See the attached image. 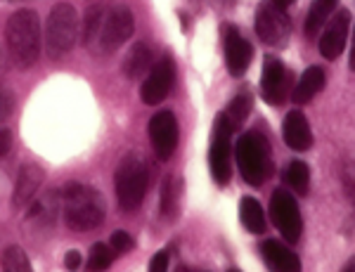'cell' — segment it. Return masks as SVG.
<instances>
[{"label":"cell","mask_w":355,"mask_h":272,"mask_svg":"<svg viewBox=\"0 0 355 272\" xmlns=\"http://www.w3.org/2000/svg\"><path fill=\"white\" fill-rule=\"evenodd\" d=\"M62 213L67 228L76 232H88L102 225L107 215V201L95 187L83 183H67L60 194Z\"/></svg>","instance_id":"6da1fadb"},{"label":"cell","mask_w":355,"mask_h":272,"mask_svg":"<svg viewBox=\"0 0 355 272\" xmlns=\"http://www.w3.org/2000/svg\"><path fill=\"white\" fill-rule=\"evenodd\" d=\"M5 43L15 66L28 69L38 62L41 55V21L33 10H19L8 19L5 26Z\"/></svg>","instance_id":"7a4b0ae2"},{"label":"cell","mask_w":355,"mask_h":272,"mask_svg":"<svg viewBox=\"0 0 355 272\" xmlns=\"http://www.w3.org/2000/svg\"><path fill=\"white\" fill-rule=\"evenodd\" d=\"M234 158L239 173L249 185L259 187L270 178V143L261 133H244L234 145Z\"/></svg>","instance_id":"3957f363"},{"label":"cell","mask_w":355,"mask_h":272,"mask_svg":"<svg viewBox=\"0 0 355 272\" xmlns=\"http://www.w3.org/2000/svg\"><path fill=\"white\" fill-rule=\"evenodd\" d=\"M116 199L125 211H135L147 194V183H150V171L147 163L137 154H128L116 168Z\"/></svg>","instance_id":"277c9868"},{"label":"cell","mask_w":355,"mask_h":272,"mask_svg":"<svg viewBox=\"0 0 355 272\" xmlns=\"http://www.w3.org/2000/svg\"><path fill=\"white\" fill-rule=\"evenodd\" d=\"M78 38V15L69 3H57L50 10L48 29H45V48L50 57H62L76 45Z\"/></svg>","instance_id":"5b68a950"},{"label":"cell","mask_w":355,"mask_h":272,"mask_svg":"<svg viewBox=\"0 0 355 272\" xmlns=\"http://www.w3.org/2000/svg\"><path fill=\"white\" fill-rule=\"evenodd\" d=\"M232 121L225 116V111H220L218 118H216L214 126V143H211L209 149V166H211V175H214L216 185H227L232 178V168H230V138L234 133Z\"/></svg>","instance_id":"8992f818"},{"label":"cell","mask_w":355,"mask_h":272,"mask_svg":"<svg viewBox=\"0 0 355 272\" xmlns=\"http://www.w3.org/2000/svg\"><path fill=\"white\" fill-rule=\"evenodd\" d=\"M256 33L270 48H284L291 36V19L284 10H279L272 3H261L256 8Z\"/></svg>","instance_id":"52a82bcc"},{"label":"cell","mask_w":355,"mask_h":272,"mask_svg":"<svg viewBox=\"0 0 355 272\" xmlns=\"http://www.w3.org/2000/svg\"><path fill=\"white\" fill-rule=\"evenodd\" d=\"M270 218L272 225L279 230V235L284 237V242L296 244L301 239L303 232V220H301V211L299 203H296L294 197L289 194L287 190H275L272 199H270Z\"/></svg>","instance_id":"ba28073f"},{"label":"cell","mask_w":355,"mask_h":272,"mask_svg":"<svg viewBox=\"0 0 355 272\" xmlns=\"http://www.w3.org/2000/svg\"><path fill=\"white\" fill-rule=\"evenodd\" d=\"M150 140L159 161H168L175 154L178 140H180V128H178V118L173 111H159V114L152 116Z\"/></svg>","instance_id":"9c48e42d"},{"label":"cell","mask_w":355,"mask_h":272,"mask_svg":"<svg viewBox=\"0 0 355 272\" xmlns=\"http://www.w3.org/2000/svg\"><path fill=\"white\" fill-rule=\"evenodd\" d=\"M135 31V17L128 8H114L110 15L102 19V29L97 41L102 43L105 53H114L133 36Z\"/></svg>","instance_id":"30bf717a"},{"label":"cell","mask_w":355,"mask_h":272,"mask_svg":"<svg viewBox=\"0 0 355 272\" xmlns=\"http://www.w3.org/2000/svg\"><path fill=\"white\" fill-rule=\"evenodd\" d=\"M173 81H175V62L173 57H162L157 64L152 66V71H147V78L140 88V98L145 105H159V102L166 100L168 90L173 88Z\"/></svg>","instance_id":"8fae6325"},{"label":"cell","mask_w":355,"mask_h":272,"mask_svg":"<svg viewBox=\"0 0 355 272\" xmlns=\"http://www.w3.org/2000/svg\"><path fill=\"white\" fill-rule=\"evenodd\" d=\"M291 88V71L282 64L277 57H268L263 64V78H261V95L268 105L277 107L287 100Z\"/></svg>","instance_id":"7c38bea8"},{"label":"cell","mask_w":355,"mask_h":272,"mask_svg":"<svg viewBox=\"0 0 355 272\" xmlns=\"http://www.w3.org/2000/svg\"><path fill=\"white\" fill-rule=\"evenodd\" d=\"M348 29H351V12L348 10H339L334 17H329L322 38H320V55L329 62L339 60L348 41Z\"/></svg>","instance_id":"4fadbf2b"},{"label":"cell","mask_w":355,"mask_h":272,"mask_svg":"<svg viewBox=\"0 0 355 272\" xmlns=\"http://www.w3.org/2000/svg\"><path fill=\"white\" fill-rule=\"evenodd\" d=\"M223 38H225V64L227 71L232 76H244L246 69H249L251 60H254V48L251 43L242 38V33L237 31V26H225L223 29Z\"/></svg>","instance_id":"5bb4252c"},{"label":"cell","mask_w":355,"mask_h":272,"mask_svg":"<svg viewBox=\"0 0 355 272\" xmlns=\"http://www.w3.org/2000/svg\"><path fill=\"white\" fill-rule=\"evenodd\" d=\"M43 180H45V171L41 166H36V163L21 166L19 175H17V183H15V192H12V206L15 208L26 206V203L38 194Z\"/></svg>","instance_id":"9a60e30c"},{"label":"cell","mask_w":355,"mask_h":272,"mask_svg":"<svg viewBox=\"0 0 355 272\" xmlns=\"http://www.w3.org/2000/svg\"><path fill=\"white\" fill-rule=\"evenodd\" d=\"M284 143H287L294 152H306L313 145V133H311V123L301 111H289L284 118Z\"/></svg>","instance_id":"2e32d148"},{"label":"cell","mask_w":355,"mask_h":272,"mask_svg":"<svg viewBox=\"0 0 355 272\" xmlns=\"http://www.w3.org/2000/svg\"><path fill=\"white\" fill-rule=\"evenodd\" d=\"M261 256L266 258V263L270 265V270L279 272H299L301 260L294 251H289L282 242L277 239H266L261 244Z\"/></svg>","instance_id":"e0dca14e"},{"label":"cell","mask_w":355,"mask_h":272,"mask_svg":"<svg viewBox=\"0 0 355 272\" xmlns=\"http://www.w3.org/2000/svg\"><path fill=\"white\" fill-rule=\"evenodd\" d=\"M324 86H327V73H324V69L322 66H311V69L303 71L301 81L296 83L291 100H294V105H308Z\"/></svg>","instance_id":"ac0fdd59"},{"label":"cell","mask_w":355,"mask_h":272,"mask_svg":"<svg viewBox=\"0 0 355 272\" xmlns=\"http://www.w3.org/2000/svg\"><path fill=\"white\" fill-rule=\"evenodd\" d=\"M152 66V50L145 43H133V48L128 50V55L123 57V73L125 78L135 81L140 76H147Z\"/></svg>","instance_id":"d6986e66"},{"label":"cell","mask_w":355,"mask_h":272,"mask_svg":"<svg viewBox=\"0 0 355 272\" xmlns=\"http://www.w3.org/2000/svg\"><path fill=\"white\" fill-rule=\"evenodd\" d=\"M239 220H242V225L251 235L266 232V211H263V206L254 197H244L239 201Z\"/></svg>","instance_id":"ffe728a7"},{"label":"cell","mask_w":355,"mask_h":272,"mask_svg":"<svg viewBox=\"0 0 355 272\" xmlns=\"http://www.w3.org/2000/svg\"><path fill=\"white\" fill-rule=\"evenodd\" d=\"M336 10V0H313L311 10L306 17V33L308 36H318L322 26L327 24L331 12Z\"/></svg>","instance_id":"44dd1931"},{"label":"cell","mask_w":355,"mask_h":272,"mask_svg":"<svg viewBox=\"0 0 355 272\" xmlns=\"http://www.w3.org/2000/svg\"><path fill=\"white\" fill-rule=\"evenodd\" d=\"M178 208H180V180L173 175H166L162 185V215L175 218Z\"/></svg>","instance_id":"7402d4cb"},{"label":"cell","mask_w":355,"mask_h":272,"mask_svg":"<svg viewBox=\"0 0 355 272\" xmlns=\"http://www.w3.org/2000/svg\"><path fill=\"white\" fill-rule=\"evenodd\" d=\"M251 109H254V95H251L249 90H239V93L234 95V100L227 105L225 116L230 118L234 128H239L246 121V116L251 114Z\"/></svg>","instance_id":"603a6c76"},{"label":"cell","mask_w":355,"mask_h":272,"mask_svg":"<svg viewBox=\"0 0 355 272\" xmlns=\"http://www.w3.org/2000/svg\"><path fill=\"white\" fill-rule=\"evenodd\" d=\"M284 183L289 185V190H294L296 194H308L311 187V168L303 161H291L284 171Z\"/></svg>","instance_id":"cb8c5ba5"},{"label":"cell","mask_w":355,"mask_h":272,"mask_svg":"<svg viewBox=\"0 0 355 272\" xmlns=\"http://www.w3.org/2000/svg\"><path fill=\"white\" fill-rule=\"evenodd\" d=\"M3 270L5 272H28L31 270V260L24 253L21 246H8L3 251Z\"/></svg>","instance_id":"d4e9b609"},{"label":"cell","mask_w":355,"mask_h":272,"mask_svg":"<svg viewBox=\"0 0 355 272\" xmlns=\"http://www.w3.org/2000/svg\"><path fill=\"white\" fill-rule=\"evenodd\" d=\"M114 260V251L112 246H107V244L97 242L93 248H90V258H88V268L90 270H107L112 265Z\"/></svg>","instance_id":"484cf974"},{"label":"cell","mask_w":355,"mask_h":272,"mask_svg":"<svg viewBox=\"0 0 355 272\" xmlns=\"http://www.w3.org/2000/svg\"><path fill=\"white\" fill-rule=\"evenodd\" d=\"M102 19H105V12L102 8H90L88 15H85V31H83V38L85 43H93L95 38H100V29H102Z\"/></svg>","instance_id":"4316f807"},{"label":"cell","mask_w":355,"mask_h":272,"mask_svg":"<svg viewBox=\"0 0 355 272\" xmlns=\"http://www.w3.org/2000/svg\"><path fill=\"white\" fill-rule=\"evenodd\" d=\"M110 246H112L114 256H123V253H128L130 248L135 246V244H133V237H130L128 232L116 230V232L112 235V239H110Z\"/></svg>","instance_id":"83f0119b"},{"label":"cell","mask_w":355,"mask_h":272,"mask_svg":"<svg viewBox=\"0 0 355 272\" xmlns=\"http://www.w3.org/2000/svg\"><path fill=\"white\" fill-rule=\"evenodd\" d=\"M15 111V95L10 90L0 88V123H5Z\"/></svg>","instance_id":"f1b7e54d"},{"label":"cell","mask_w":355,"mask_h":272,"mask_svg":"<svg viewBox=\"0 0 355 272\" xmlns=\"http://www.w3.org/2000/svg\"><path fill=\"white\" fill-rule=\"evenodd\" d=\"M171 265L168 258V248H162L159 253H154V258L150 260V272H166Z\"/></svg>","instance_id":"f546056e"},{"label":"cell","mask_w":355,"mask_h":272,"mask_svg":"<svg viewBox=\"0 0 355 272\" xmlns=\"http://www.w3.org/2000/svg\"><path fill=\"white\" fill-rule=\"evenodd\" d=\"M10 147H12V133L8 128H0V158L8 154Z\"/></svg>","instance_id":"4dcf8cb0"},{"label":"cell","mask_w":355,"mask_h":272,"mask_svg":"<svg viewBox=\"0 0 355 272\" xmlns=\"http://www.w3.org/2000/svg\"><path fill=\"white\" fill-rule=\"evenodd\" d=\"M64 265H67V270H78V268H81V253H78L76 248H71V251H67V256H64Z\"/></svg>","instance_id":"1f68e13d"},{"label":"cell","mask_w":355,"mask_h":272,"mask_svg":"<svg viewBox=\"0 0 355 272\" xmlns=\"http://www.w3.org/2000/svg\"><path fill=\"white\" fill-rule=\"evenodd\" d=\"M270 3H272V5H277L279 10H287L289 5H294V3H296V0H270Z\"/></svg>","instance_id":"d6a6232c"},{"label":"cell","mask_w":355,"mask_h":272,"mask_svg":"<svg viewBox=\"0 0 355 272\" xmlns=\"http://www.w3.org/2000/svg\"><path fill=\"white\" fill-rule=\"evenodd\" d=\"M0 71H3V60H0Z\"/></svg>","instance_id":"836d02e7"},{"label":"cell","mask_w":355,"mask_h":272,"mask_svg":"<svg viewBox=\"0 0 355 272\" xmlns=\"http://www.w3.org/2000/svg\"><path fill=\"white\" fill-rule=\"evenodd\" d=\"M3 3H15V0H3Z\"/></svg>","instance_id":"e575fe53"}]
</instances>
